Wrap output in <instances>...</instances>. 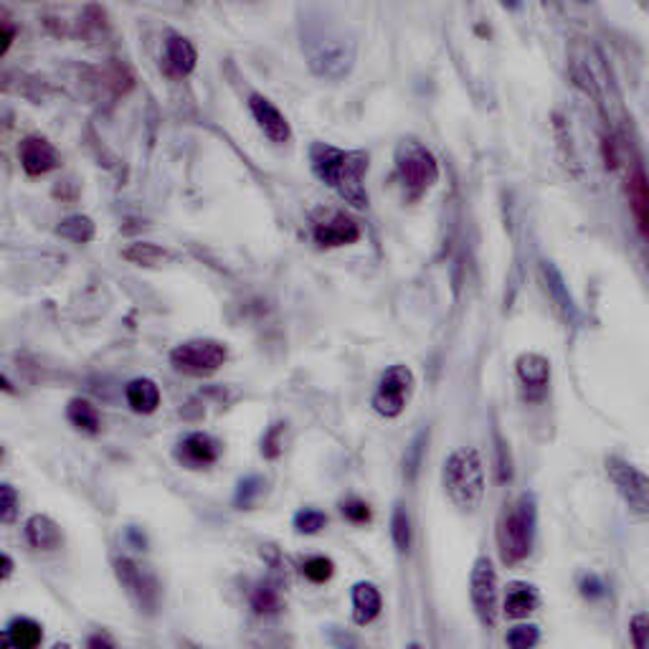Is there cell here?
Wrapping results in <instances>:
<instances>
[{
	"instance_id": "cell-5",
	"label": "cell",
	"mask_w": 649,
	"mask_h": 649,
	"mask_svg": "<svg viewBox=\"0 0 649 649\" xmlns=\"http://www.w3.org/2000/svg\"><path fill=\"white\" fill-rule=\"evenodd\" d=\"M396 181L406 200H419L439 181V162L416 140H404L396 150Z\"/></svg>"
},
{
	"instance_id": "cell-35",
	"label": "cell",
	"mask_w": 649,
	"mask_h": 649,
	"mask_svg": "<svg viewBox=\"0 0 649 649\" xmlns=\"http://www.w3.org/2000/svg\"><path fill=\"white\" fill-rule=\"evenodd\" d=\"M343 515L347 517V521L351 523H368L370 521V510H368V505L363 500H358V498H351V500H345L343 502Z\"/></svg>"
},
{
	"instance_id": "cell-8",
	"label": "cell",
	"mask_w": 649,
	"mask_h": 649,
	"mask_svg": "<svg viewBox=\"0 0 649 649\" xmlns=\"http://www.w3.org/2000/svg\"><path fill=\"white\" fill-rule=\"evenodd\" d=\"M607 475L632 513L649 515V475L622 457L607 460Z\"/></svg>"
},
{
	"instance_id": "cell-7",
	"label": "cell",
	"mask_w": 649,
	"mask_h": 649,
	"mask_svg": "<svg viewBox=\"0 0 649 649\" xmlns=\"http://www.w3.org/2000/svg\"><path fill=\"white\" fill-rule=\"evenodd\" d=\"M414 389H416L414 370L404 366V363H399V366L385 368V374L376 385L374 401H370V404H374L376 414L385 416V419H396V416L404 414L408 401H412Z\"/></svg>"
},
{
	"instance_id": "cell-25",
	"label": "cell",
	"mask_w": 649,
	"mask_h": 649,
	"mask_svg": "<svg viewBox=\"0 0 649 649\" xmlns=\"http://www.w3.org/2000/svg\"><path fill=\"white\" fill-rule=\"evenodd\" d=\"M59 234L74 244H87L95 238V223L87 216H69V219L61 221Z\"/></svg>"
},
{
	"instance_id": "cell-15",
	"label": "cell",
	"mask_w": 649,
	"mask_h": 649,
	"mask_svg": "<svg viewBox=\"0 0 649 649\" xmlns=\"http://www.w3.org/2000/svg\"><path fill=\"white\" fill-rule=\"evenodd\" d=\"M19 158L28 175H44L49 170L59 168L61 162L59 150L49 140H44V137H26L19 148Z\"/></svg>"
},
{
	"instance_id": "cell-11",
	"label": "cell",
	"mask_w": 649,
	"mask_h": 649,
	"mask_svg": "<svg viewBox=\"0 0 649 649\" xmlns=\"http://www.w3.org/2000/svg\"><path fill=\"white\" fill-rule=\"evenodd\" d=\"M221 450L223 446L219 439L206 434V431H193V434H188L177 444L175 460L188 469H206L221 457Z\"/></svg>"
},
{
	"instance_id": "cell-12",
	"label": "cell",
	"mask_w": 649,
	"mask_h": 649,
	"mask_svg": "<svg viewBox=\"0 0 649 649\" xmlns=\"http://www.w3.org/2000/svg\"><path fill=\"white\" fill-rule=\"evenodd\" d=\"M249 110H252V118L257 120L261 133H265L274 145H287L292 140V127L287 118H284V114L277 110L265 95H252Z\"/></svg>"
},
{
	"instance_id": "cell-22",
	"label": "cell",
	"mask_w": 649,
	"mask_h": 649,
	"mask_svg": "<svg viewBox=\"0 0 649 649\" xmlns=\"http://www.w3.org/2000/svg\"><path fill=\"white\" fill-rule=\"evenodd\" d=\"M629 204L637 226L642 229L645 234H649V181L642 170H637V173L629 177Z\"/></svg>"
},
{
	"instance_id": "cell-37",
	"label": "cell",
	"mask_w": 649,
	"mask_h": 649,
	"mask_svg": "<svg viewBox=\"0 0 649 649\" xmlns=\"http://www.w3.org/2000/svg\"><path fill=\"white\" fill-rule=\"evenodd\" d=\"M89 645L95 647V645H112V642H110V639H107V637H91V639H89Z\"/></svg>"
},
{
	"instance_id": "cell-13",
	"label": "cell",
	"mask_w": 649,
	"mask_h": 649,
	"mask_svg": "<svg viewBox=\"0 0 649 649\" xmlns=\"http://www.w3.org/2000/svg\"><path fill=\"white\" fill-rule=\"evenodd\" d=\"M517 378H521L525 396L538 401L546 396L548 383H551V363L540 353H523L515 363Z\"/></svg>"
},
{
	"instance_id": "cell-33",
	"label": "cell",
	"mask_w": 649,
	"mask_h": 649,
	"mask_svg": "<svg viewBox=\"0 0 649 649\" xmlns=\"http://www.w3.org/2000/svg\"><path fill=\"white\" fill-rule=\"evenodd\" d=\"M282 434H284V424H274V427L265 434L261 454H265L267 460H277L282 454Z\"/></svg>"
},
{
	"instance_id": "cell-26",
	"label": "cell",
	"mask_w": 649,
	"mask_h": 649,
	"mask_svg": "<svg viewBox=\"0 0 649 649\" xmlns=\"http://www.w3.org/2000/svg\"><path fill=\"white\" fill-rule=\"evenodd\" d=\"M261 492H265V480H261L259 475L244 477V480H238L236 494H234V505L238 510H249L254 502L261 498Z\"/></svg>"
},
{
	"instance_id": "cell-1",
	"label": "cell",
	"mask_w": 649,
	"mask_h": 649,
	"mask_svg": "<svg viewBox=\"0 0 649 649\" xmlns=\"http://www.w3.org/2000/svg\"><path fill=\"white\" fill-rule=\"evenodd\" d=\"M303 53L313 74L324 82H343L355 66V38L324 13L303 19Z\"/></svg>"
},
{
	"instance_id": "cell-23",
	"label": "cell",
	"mask_w": 649,
	"mask_h": 649,
	"mask_svg": "<svg viewBox=\"0 0 649 649\" xmlns=\"http://www.w3.org/2000/svg\"><path fill=\"white\" fill-rule=\"evenodd\" d=\"M69 421L74 429L84 431V434H99L102 431V416H99L97 406L87 399H74L66 408Z\"/></svg>"
},
{
	"instance_id": "cell-3",
	"label": "cell",
	"mask_w": 649,
	"mask_h": 649,
	"mask_svg": "<svg viewBox=\"0 0 649 649\" xmlns=\"http://www.w3.org/2000/svg\"><path fill=\"white\" fill-rule=\"evenodd\" d=\"M538 532L536 494L525 492L502 510L498 521V548L505 566H517L532 553Z\"/></svg>"
},
{
	"instance_id": "cell-31",
	"label": "cell",
	"mask_w": 649,
	"mask_h": 649,
	"mask_svg": "<svg viewBox=\"0 0 649 649\" xmlns=\"http://www.w3.org/2000/svg\"><path fill=\"white\" fill-rule=\"evenodd\" d=\"M252 607L257 614H274L280 609V593L269 589V586H261V589L254 591Z\"/></svg>"
},
{
	"instance_id": "cell-27",
	"label": "cell",
	"mask_w": 649,
	"mask_h": 649,
	"mask_svg": "<svg viewBox=\"0 0 649 649\" xmlns=\"http://www.w3.org/2000/svg\"><path fill=\"white\" fill-rule=\"evenodd\" d=\"M391 538L393 543H396V551L399 553H406L408 546H412V521H408L406 510L404 507H396L393 510V517H391Z\"/></svg>"
},
{
	"instance_id": "cell-18",
	"label": "cell",
	"mask_w": 649,
	"mask_h": 649,
	"mask_svg": "<svg viewBox=\"0 0 649 649\" xmlns=\"http://www.w3.org/2000/svg\"><path fill=\"white\" fill-rule=\"evenodd\" d=\"M26 540L36 551H57L64 543V532L49 515H34L26 523Z\"/></svg>"
},
{
	"instance_id": "cell-36",
	"label": "cell",
	"mask_w": 649,
	"mask_h": 649,
	"mask_svg": "<svg viewBox=\"0 0 649 649\" xmlns=\"http://www.w3.org/2000/svg\"><path fill=\"white\" fill-rule=\"evenodd\" d=\"M11 574H13V561H11V555H3V578L8 581V578H11Z\"/></svg>"
},
{
	"instance_id": "cell-34",
	"label": "cell",
	"mask_w": 649,
	"mask_h": 649,
	"mask_svg": "<svg viewBox=\"0 0 649 649\" xmlns=\"http://www.w3.org/2000/svg\"><path fill=\"white\" fill-rule=\"evenodd\" d=\"M3 502H0V521L5 525L13 523L15 513H19V492L13 490V485H3Z\"/></svg>"
},
{
	"instance_id": "cell-4",
	"label": "cell",
	"mask_w": 649,
	"mask_h": 649,
	"mask_svg": "<svg viewBox=\"0 0 649 649\" xmlns=\"http://www.w3.org/2000/svg\"><path fill=\"white\" fill-rule=\"evenodd\" d=\"M442 485L446 498L465 513H473L482 505L487 492V473L480 452L473 446H462L452 452L444 462L442 469Z\"/></svg>"
},
{
	"instance_id": "cell-19",
	"label": "cell",
	"mask_w": 649,
	"mask_h": 649,
	"mask_svg": "<svg viewBox=\"0 0 649 649\" xmlns=\"http://www.w3.org/2000/svg\"><path fill=\"white\" fill-rule=\"evenodd\" d=\"M381 591L376 589L374 584L368 581H360L353 586V620L355 624H370L376 620L378 614H381Z\"/></svg>"
},
{
	"instance_id": "cell-32",
	"label": "cell",
	"mask_w": 649,
	"mask_h": 649,
	"mask_svg": "<svg viewBox=\"0 0 649 649\" xmlns=\"http://www.w3.org/2000/svg\"><path fill=\"white\" fill-rule=\"evenodd\" d=\"M629 632H632V645L637 649H649V612L632 616Z\"/></svg>"
},
{
	"instance_id": "cell-29",
	"label": "cell",
	"mask_w": 649,
	"mask_h": 649,
	"mask_svg": "<svg viewBox=\"0 0 649 649\" xmlns=\"http://www.w3.org/2000/svg\"><path fill=\"white\" fill-rule=\"evenodd\" d=\"M324 525H328V515H324L322 510L303 507L295 515V530L305 532V536H315V532H320Z\"/></svg>"
},
{
	"instance_id": "cell-30",
	"label": "cell",
	"mask_w": 649,
	"mask_h": 649,
	"mask_svg": "<svg viewBox=\"0 0 649 649\" xmlns=\"http://www.w3.org/2000/svg\"><path fill=\"white\" fill-rule=\"evenodd\" d=\"M538 639H540V632L536 624H521V627L507 632L505 642L513 649H528V647H536Z\"/></svg>"
},
{
	"instance_id": "cell-10",
	"label": "cell",
	"mask_w": 649,
	"mask_h": 649,
	"mask_svg": "<svg viewBox=\"0 0 649 649\" xmlns=\"http://www.w3.org/2000/svg\"><path fill=\"white\" fill-rule=\"evenodd\" d=\"M114 566H118V578L127 589L130 599H133L140 609H145V612H152V609L158 607V593H160L156 578L145 574V571L130 559H120Z\"/></svg>"
},
{
	"instance_id": "cell-38",
	"label": "cell",
	"mask_w": 649,
	"mask_h": 649,
	"mask_svg": "<svg viewBox=\"0 0 649 649\" xmlns=\"http://www.w3.org/2000/svg\"><path fill=\"white\" fill-rule=\"evenodd\" d=\"M578 3H591V0H578Z\"/></svg>"
},
{
	"instance_id": "cell-17",
	"label": "cell",
	"mask_w": 649,
	"mask_h": 649,
	"mask_svg": "<svg viewBox=\"0 0 649 649\" xmlns=\"http://www.w3.org/2000/svg\"><path fill=\"white\" fill-rule=\"evenodd\" d=\"M540 607V593L536 586L515 581L505 591V614L510 620H528V616Z\"/></svg>"
},
{
	"instance_id": "cell-20",
	"label": "cell",
	"mask_w": 649,
	"mask_h": 649,
	"mask_svg": "<svg viewBox=\"0 0 649 649\" xmlns=\"http://www.w3.org/2000/svg\"><path fill=\"white\" fill-rule=\"evenodd\" d=\"M127 404L137 414H152L160 406V389L150 378H135L127 383Z\"/></svg>"
},
{
	"instance_id": "cell-21",
	"label": "cell",
	"mask_w": 649,
	"mask_h": 649,
	"mask_svg": "<svg viewBox=\"0 0 649 649\" xmlns=\"http://www.w3.org/2000/svg\"><path fill=\"white\" fill-rule=\"evenodd\" d=\"M41 639H44L41 624L28 620V616H15V620L5 627L3 642L19 649H34L41 645Z\"/></svg>"
},
{
	"instance_id": "cell-28",
	"label": "cell",
	"mask_w": 649,
	"mask_h": 649,
	"mask_svg": "<svg viewBox=\"0 0 649 649\" xmlns=\"http://www.w3.org/2000/svg\"><path fill=\"white\" fill-rule=\"evenodd\" d=\"M332 574H335V563H332L330 559H324V555H313V559H307L303 563V576L313 584L330 581Z\"/></svg>"
},
{
	"instance_id": "cell-2",
	"label": "cell",
	"mask_w": 649,
	"mask_h": 649,
	"mask_svg": "<svg viewBox=\"0 0 649 649\" xmlns=\"http://www.w3.org/2000/svg\"><path fill=\"white\" fill-rule=\"evenodd\" d=\"M310 166L313 173L335 191L347 206L353 208H368V152L363 150H340L335 145L315 143L310 148Z\"/></svg>"
},
{
	"instance_id": "cell-6",
	"label": "cell",
	"mask_w": 649,
	"mask_h": 649,
	"mask_svg": "<svg viewBox=\"0 0 649 649\" xmlns=\"http://www.w3.org/2000/svg\"><path fill=\"white\" fill-rule=\"evenodd\" d=\"M229 358V347L221 343V340H211V338H198V340H188V343H181L173 347L170 353V363L177 374L185 376H211L219 370L223 363Z\"/></svg>"
},
{
	"instance_id": "cell-9",
	"label": "cell",
	"mask_w": 649,
	"mask_h": 649,
	"mask_svg": "<svg viewBox=\"0 0 649 649\" xmlns=\"http://www.w3.org/2000/svg\"><path fill=\"white\" fill-rule=\"evenodd\" d=\"M469 597H473V607L485 627H494L498 622V571H494L490 559H477L473 566V576H469Z\"/></svg>"
},
{
	"instance_id": "cell-24",
	"label": "cell",
	"mask_w": 649,
	"mask_h": 649,
	"mask_svg": "<svg viewBox=\"0 0 649 649\" xmlns=\"http://www.w3.org/2000/svg\"><path fill=\"white\" fill-rule=\"evenodd\" d=\"M122 257L127 261H133L137 267H160L162 261L170 259V254L166 249H160L156 244H133L122 252Z\"/></svg>"
},
{
	"instance_id": "cell-16",
	"label": "cell",
	"mask_w": 649,
	"mask_h": 649,
	"mask_svg": "<svg viewBox=\"0 0 649 649\" xmlns=\"http://www.w3.org/2000/svg\"><path fill=\"white\" fill-rule=\"evenodd\" d=\"M162 61H166V69L173 76H188L198 64L196 46L188 38L170 34L166 46H162Z\"/></svg>"
},
{
	"instance_id": "cell-14",
	"label": "cell",
	"mask_w": 649,
	"mask_h": 649,
	"mask_svg": "<svg viewBox=\"0 0 649 649\" xmlns=\"http://www.w3.org/2000/svg\"><path fill=\"white\" fill-rule=\"evenodd\" d=\"M360 238V226L351 216L332 213L328 219L315 221V242L320 246H347Z\"/></svg>"
}]
</instances>
